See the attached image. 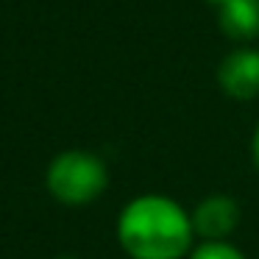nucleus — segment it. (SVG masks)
<instances>
[{
    "instance_id": "nucleus-1",
    "label": "nucleus",
    "mask_w": 259,
    "mask_h": 259,
    "mask_svg": "<svg viewBox=\"0 0 259 259\" xmlns=\"http://www.w3.org/2000/svg\"><path fill=\"white\" fill-rule=\"evenodd\" d=\"M114 234L131 259H187L195 248L192 214L159 192L131 198L120 209Z\"/></svg>"
},
{
    "instance_id": "nucleus-2",
    "label": "nucleus",
    "mask_w": 259,
    "mask_h": 259,
    "mask_svg": "<svg viewBox=\"0 0 259 259\" xmlns=\"http://www.w3.org/2000/svg\"><path fill=\"white\" fill-rule=\"evenodd\" d=\"M48 195L62 206H87L98 201L109 187V167L98 153L67 148L56 153L45 170Z\"/></svg>"
},
{
    "instance_id": "nucleus-3",
    "label": "nucleus",
    "mask_w": 259,
    "mask_h": 259,
    "mask_svg": "<svg viewBox=\"0 0 259 259\" xmlns=\"http://www.w3.org/2000/svg\"><path fill=\"white\" fill-rule=\"evenodd\" d=\"M218 87L231 101H253L259 98V48L240 45L229 51L218 64Z\"/></svg>"
},
{
    "instance_id": "nucleus-4",
    "label": "nucleus",
    "mask_w": 259,
    "mask_h": 259,
    "mask_svg": "<svg viewBox=\"0 0 259 259\" xmlns=\"http://www.w3.org/2000/svg\"><path fill=\"white\" fill-rule=\"evenodd\" d=\"M190 214L195 237H201V242L229 240L240 226V203H237V198L223 195V192L206 195Z\"/></svg>"
},
{
    "instance_id": "nucleus-5",
    "label": "nucleus",
    "mask_w": 259,
    "mask_h": 259,
    "mask_svg": "<svg viewBox=\"0 0 259 259\" xmlns=\"http://www.w3.org/2000/svg\"><path fill=\"white\" fill-rule=\"evenodd\" d=\"M218 25L237 45L259 39V0H226L218 6Z\"/></svg>"
},
{
    "instance_id": "nucleus-6",
    "label": "nucleus",
    "mask_w": 259,
    "mask_h": 259,
    "mask_svg": "<svg viewBox=\"0 0 259 259\" xmlns=\"http://www.w3.org/2000/svg\"><path fill=\"white\" fill-rule=\"evenodd\" d=\"M187 259H245V253L237 245H231L229 240H218V242H201V245H195Z\"/></svg>"
},
{
    "instance_id": "nucleus-7",
    "label": "nucleus",
    "mask_w": 259,
    "mask_h": 259,
    "mask_svg": "<svg viewBox=\"0 0 259 259\" xmlns=\"http://www.w3.org/2000/svg\"><path fill=\"white\" fill-rule=\"evenodd\" d=\"M251 159H253V167L259 170V123H256V128H253V134H251Z\"/></svg>"
},
{
    "instance_id": "nucleus-8",
    "label": "nucleus",
    "mask_w": 259,
    "mask_h": 259,
    "mask_svg": "<svg viewBox=\"0 0 259 259\" xmlns=\"http://www.w3.org/2000/svg\"><path fill=\"white\" fill-rule=\"evenodd\" d=\"M203 3H206V6H214V9H218V6H223L226 0H203Z\"/></svg>"
},
{
    "instance_id": "nucleus-9",
    "label": "nucleus",
    "mask_w": 259,
    "mask_h": 259,
    "mask_svg": "<svg viewBox=\"0 0 259 259\" xmlns=\"http://www.w3.org/2000/svg\"><path fill=\"white\" fill-rule=\"evenodd\" d=\"M53 259H78V256H73V253H59V256H53Z\"/></svg>"
}]
</instances>
